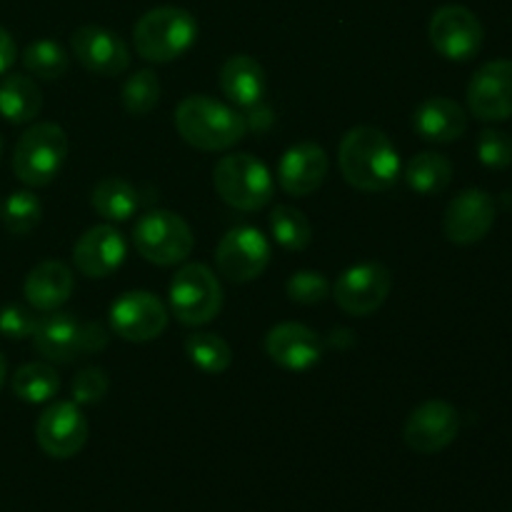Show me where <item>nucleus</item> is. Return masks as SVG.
Listing matches in <instances>:
<instances>
[{
    "label": "nucleus",
    "instance_id": "obj_1",
    "mask_svg": "<svg viewBox=\"0 0 512 512\" xmlns=\"http://www.w3.org/2000/svg\"><path fill=\"white\" fill-rule=\"evenodd\" d=\"M338 165L348 185L363 193H385L400 180V155L388 135L370 125L350 128L340 140Z\"/></svg>",
    "mask_w": 512,
    "mask_h": 512
},
{
    "label": "nucleus",
    "instance_id": "obj_2",
    "mask_svg": "<svg viewBox=\"0 0 512 512\" xmlns=\"http://www.w3.org/2000/svg\"><path fill=\"white\" fill-rule=\"evenodd\" d=\"M175 128L185 143L208 153L235 148L248 133L243 115L210 95H188L180 100L175 108Z\"/></svg>",
    "mask_w": 512,
    "mask_h": 512
},
{
    "label": "nucleus",
    "instance_id": "obj_3",
    "mask_svg": "<svg viewBox=\"0 0 512 512\" xmlns=\"http://www.w3.org/2000/svg\"><path fill=\"white\" fill-rule=\"evenodd\" d=\"M198 40V20L190 10L160 5L140 15L133 28L135 50L148 63H173Z\"/></svg>",
    "mask_w": 512,
    "mask_h": 512
},
{
    "label": "nucleus",
    "instance_id": "obj_4",
    "mask_svg": "<svg viewBox=\"0 0 512 512\" xmlns=\"http://www.w3.org/2000/svg\"><path fill=\"white\" fill-rule=\"evenodd\" d=\"M33 345L48 363L68 365L103 350L108 345V330L93 320H80L73 313L50 310L38 318Z\"/></svg>",
    "mask_w": 512,
    "mask_h": 512
},
{
    "label": "nucleus",
    "instance_id": "obj_5",
    "mask_svg": "<svg viewBox=\"0 0 512 512\" xmlns=\"http://www.w3.org/2000/svg\"><path fill=\"white\" fill-rule=\"evenodd\" d=\"M213 185L230 208L253 213L273 200V175L250 153L223 155L213 168Z\"/></svg>",
    "mask_w": 512,
    "mask_h": 512
},
{
    "label": "nucleus",
    "instance_id": "obj_6",
    "mask_svg": "<svg viewBox=\"0 0 512 512\" xmlns=\"http://www.w3.org/2000/svg\"><path fill=\"white\" fill-rule=\"evenodd\" d=\"M68 158V135L55 123H35L15 143L13 170L20 183L45 188L58 178Z\"/></svg>",
    "mask_w": 512,
    "mask_h": 512
},
{
    "label": "nucleus",
    "instance_id": "obj_7",
    "mask_svg": "<svg viewBox=\"0 0 512 512\" xmlns=\"http://www.w3.org/2000/svg\"><path fill=\"white\" fill-rule=\"evenodd\" d=\"M133 243L140 258L168 268L178 265L193 253L195 235L190 225L170 210H150L140 215L133 228Z\"/></svg>",
    "mask_w": 512,
    "mask_h": 512
},
{
    "label": "nucleus",
    "instance_id": "obj_8",
    "mask_svg": "<svg viewBox=\"0 0 512 512\" xmlns=\"http://www.w3.org/2000/svg\"><path fill=\"white\" fill-rule=\"evenodd\" d=\"M223 308V288L208 265L188 263L170 280V310L188 328L210 323Z\"/></svg>",
    "mask_w": 512,
    "mask_h": 512
},
{
    "label": "nucleus",
    "instance_id": "obj_9",
    "mask_svg": "<svg viewBox=\"0 0 512 512\" xmlns=\"http://www.w3.org/2000/svg\"><path fill=\"white\" fill-rule=\"evenodd\" d=\"M390 288H393V275L383 263H360L343 270L330 293L343 313L368 318L388 300Z\"/></svg>",
    "mask_w": 512,
    "mask_h": 512
},
{
    "label": "nucleus",
    "instance_id": "obj_10",
    "mask_svg": "<svg viewBox=\"0 0 512 512\" xmlns=\"http://www.w3.org/2000/svg\"><path fill=\"white\" fill-rule=\"evenodd\" d=\"M110 330L128 343H148L168 328V308L163 300L145 290L123 293L110 305Z\"/></svg>",
    "mask_w": 512,
    "mask_h": 512
},
{
    "label": "nucleus",
    "instance_id": "obj_11",
    "mask_svg": "<svg viewBox=\"0 0 512 512\" xmlns=\"http://www.w3.org/2000/svg\"><path fill=\"white\" fill-rule=\"evenodd\" d=\"M88 433V418L73 400L48 405L35 423V440L40 450L55 460H68L78 455L88 443Z\"/></svg>",
    "mask_w": 512,
    "mask_h": 512
},
{
    "label": "nucleus",
    "instance_id": "obj_12",
    "mask_svg": "<svg viewBox=\"0 0 512 512\" xmlns=\"http://www.w3.org/2000/svg\"><path fill=\"white\" fill-rule=\"evenodd\" d=\"M433 48L448 60H470L478 55L483 45L485 30L478 15L465 5H443L433 13L428 25Z\"/></svg>",
    "mask_w": 512,
    "mask_h": 512
},
{
    "label": "nucleus",
    "instance_id": "obj_13",
    "mask_svg": "<svg viewBox=\"0 0 512 512\" xmlns=\"http://www.w3.org/2000/svg\"><path fill=\"white\" fill-rule=\"evenodd\" d=\"M215 265L230 283H250L260 278L270 265V243L260 230L233 228L220 238Z\"/></svg>",
    "mask_w": 512,
    "mask_h": 512
},
{
    "label": "nucleus",
    "instance_id": "obj_14",
    "mask_svg": "<svg viewBox=\"0 0 512 512\" xmlns=\"http://www.w3.org/2000/svg\"><path fill=\"white\" fill-rule=\"evenodd\" d=\"M460 433V413L445 400H425L405 420L403 438L410 450L435 455L448 448Z\"/></svg>",
    "mask_w": 512,
    "mask_h": 512
},
{
    "label": "nucleus",
    "instance_id": "obj_15",
    "mask_svg": "<svg viewBox=\"0 0 512 512\" xmlns=\"http://www.w3.org/2000/svg\"><path fill=\"white\" fill-rule=\"evenodd\" d=\"M70 48L75 60L85 70L103 78L123 75L130 65V48L118 33L100 25H83L70 35Z\"/></svg>",
    "mask_w": 512,
    "mask_h": 512
},
{
    "label": "nucleus",
    "instance_id": "obj_16",
    "mask_svg": "<svg viewBox=\"0 0 512 512\" xmlns=\"http://www.w3.org/2000/svg\"><path fill=\"white\" fill-rule=\"evenodd\" d=\"M495 215H498V208H495L493 195L480 188H468L450 200L443 230L455 245L480 243L495 225Z\"/></svg>",
    "mask_w": 512,
    "mask_h": 512
},
{
    "label": "nucleus",
    "instance_id": "obj_17",
    "mask_svg": "<svg viewBox=\"0 0 512 512\" xmlns=\"http://www.w3.org/2000/svg\"><path fill=\"white\" fill-rule=\"evenodd\" d=\"M470 113L480 120L512 118V60H490L468 85Z\"/></svg>",
    "mask_w": 512,
    "mask_h": 512
},
{
    "label": "nucleus",
    "instance_id": "obj_18",
    "mask_svg": "<svg viewBox=\"0 0 512 512\" xmlns=\"http://www.w3.org/2000/svg\"><path fill=\"white\" fill-rule=\"evenodd\" d=\"M128 245L113 225H93L73 245V263L85 278H108L123 265Z\"/></svg>",
    "mask_w": 512,
    "mask_h": 512
},
{
    "label": "nucleus",
    "instance_id": "obj_19",
    "mask_svg": "<svg viewBox=\"0 0 512 512\" xmlns=\"http://www.w3.org/2000/svg\"><path fill=\"white\" fill-rule=\"evenodd\" d=\"M265 353L280 368L303 373L320 363L323 340L303 323H280L265 335Z\"/></svg>",
    "mask_w": 512,
    "mask_h": 512
},
{
    "label": "nucleus",
    "instance_id": "obj_20",
    "mask_svg": "<svg viewBox=\"0 0 512 512\" xmlns=\"http://www.w3.org/2000/svg\"><path fill=\"white\" fill-rule=\"evenodd\" d=\"M328 170V153L318 143H298L280 158L278 183L293 198H305L323 185Z\"/></svg>",
    "mask_w": 512,
    "mask_h": 512
},
{
    "label": "nucleus",
    "instance_id": "obj_21",
    "mask_svg": "<svg viewBox=\"0 0 512 512\" xmlns=\"http://www.w3.org/2000/svg\"><path fill=\"white\" fill-rule=\"evenodd\" d=\"M73 288L75 278L68 265L60 263V260H43L28 273L23 293L30 308L50 313V310H58L60 305L68 303Z\"/></svg>",
    "mask_w": 512,
    "mask_h": 512
},
{
    "label": "nucleus",
    "instance_id": "obj_22",
    "mask_svg": "<svg viewBox=\"0 0 512 512\" xmlns=\"http://www.w3.org/2000/svg\"><path fill=\"white\" fill-rule=\"evenodd\" d=\"M413 125L428 143H453L468 130V115L460 103L435 95L415 108Z\"/></svg>",
    "mask_w": 512,
    "mask_h": 512
},
{
    "label": "nucleus",
    "instance_id": "obj_23",
    "mask_svg": "<svg viewBox=\"0 0 512 512\" xmlns=\"http://www.w3.org/2000/svg\"><path fill=\"white\" fill-rule=\"evenodd\" d=\"M268 80H265L263 65L250 55H233L220 68V90L225 98L243 108H253L263 100Z\"/></svg>",
    "mask_w": 512,
    "mask_h": 512
},
{
    "label": "nucleus",
    "instance_id": "obj_24",
    "mask_svg": "<svg viewBox=\"0 0 512 512\" xmlns=\"http://www.w3.org/2000/svg\"><path fill=\"white\" fill-rule=\"evenodd\" d=\"M40 110H43V93L33 78L13 73L0 80V115L8 123H33Z\"/></svg>",
    "mask_w": 512,
    "mask_h": 512
},
{
    "label": "nucleus",
    "instance_id": "obj_25",
    "mask_svg": "<svg viewBox=\"0 0 512 512\" xmlns=\"http://www.w3.org/2000/svg\"><path fill=\"white\" fill-rule=\"evenodd\" d=\"M90 203H93L95 213L105 220H115V223H123V220L133 218L135 210H138V190L123 178H103L93 188L90 195Z\"/></svg>",
    "mask_w": 512,
    "mask_h": 512
},
{
    "label": "nucleus",
    "instance_id": "obj_26",
    "mask_svg": "<svg viewBox=\"0 0 512 512\" xmlns=\"http://www.w3.org/2000/svg\"><path fill=\"white\" fill-rule=\"evenodd\" d=\"M453 180V163L445 155L425 150L405 165V183L420 195H438Z\"/></svg>",
    "mask_w": 512,
    "mask_h": 512
},
{
    "label": "nucleus",
    "instance_id": "obj_27",
    "mask_svg": "<svg viewBox=\"0 0 512 512\" xmlns=\"http://www.w3.org/2000/svg\"><path fill=\"white\" fill-rule=\"evenodd\" d=\"M60 378L50 365L45 363H25L13 375V393L23 403H48L58 395Z\"/></svg>",
    "mask_w": 512,
    "mask_h": 512
},
{
    "label": "nucleus",
    "instance_id": "obj_28",
    "mask_svg": "<svg viewBox=\"0 0 512 512\" xmlns=\"http://www.w3.org/2000/svg\"><path fill=\"white\" fill-rule=\"evenodd\" d=\"M270 233L275 243L285 250H305L313 240V225L305 218L303 210L290 208V205H275L270 213Z\"/></svg>",
    "mask_w": 512,
    "mask_h": 512
},
{
    "label": "nucleus",
    "instance_id": "obj_29",
    "mask_svg": "<svg viewBox=\"0 0 512 512\" xmlns=\"http://www.w3.org/2000/svg\"><path fill=\"white\" fill-rule=\"evenodd\" d=\"M185 353H188L190 363L198 365L208 375H220L233 365V350L215 333L188 335L185 338Z\"/></svg>",
    "mask_w": 512,
    "mask_h": 512
},
{
    "label": "nucleus",
    "instance_id": "obj_30",
    "mask_svg": "<svg viewBox=\"0 0 512 512\" xmlns=\"http://www.w3.org/2000/svg\"><path fill=\"white\" fill-rule=\"evenodd\" d=\"M23 65L30 75H38L43 80L63 78L70 68V55L55 40H35L25 48Z\"/></svg>",
    "mask_w": 512,
    "mask_h": 512
},
{
    "label": "nucleus",
    "instance_id": "obj_31",
    "mask_svg": "<svg viewBox=\"0 0 512 512\" xmlns=\"http://www.w3.org/2000/svg\"><path fill=\"white\" fill-rule=\"evenodd\" d=\"M43 218V203L30 190H15L3 208V223L10 235H28Z\"/></svg>",
    "mask_w": 512,
    "mask_h": 512
},
{
    "label": "nucleus",
    "instance_id": "obj_32",
    "mask_svg": "<svg viewBox=\"0 0 512 512\" xmlns=\"http://www.w3.org/2000/svg\"><path fill=\"white\" fill-rule=\"evenodd\" d=\"M160 100V80L153 70H138L123 85V105L130 115H148Z\"/></svg>",
    "mask_w": 512,
    "mask_h": 512
},
{
    "label": "nucleus",
    "instance_id": "obj_33",
    "mask_svg": "<svg viewBox=\"0 0 512 512\" xmlns=\"http://www.w3.org/2000/svg\"><path fill=\"white\" fill-rule=\"evenodd\" d=\"M285 290H288V298L293 300V303L318 305L330 298L333 285H330V280L325 278L323 273H318V270H298V273L290 275Z\"/></svg>",
    "mask_w": 512,
    "mask_h": 512
},
{
    "label": "nucleus",
    "instance_id": "obj_34",
    "mask_svg": "<svg viewBox=\"0 0 512 512\" xmlns=\"http://www.w3.org/2000/svg\"><path fill=\"white\" fill-rule=\"evenodd\" d=\"M478 158L488 168H508L512 163V138L503 130H483L478 138Z\"/></svg>",
    "mask_w": 512,
    "mask_h": 512
},
{
    "label": "nucleus",
    "instance_id": "obj_35",
    "mask_svg": "<svg viewBox=\"0 0 512 512\" xmlns=\"http://www.w3.org/2000/svg\"><path fill=\"white\" fill-rule=\"evenodd\" d=\"M35 325H38V315H35L33 308L10 303L0 310V335H3V338H10V340L33 338Z\"/></svg>",
    "mask_w": 512,
    "mask_h": 512
},
{
    "label": "nucleus",
    "instance_id": "obj_36",
    "mask_svg": "<svg viewBox=\"0 0 512 512\" xmlns=\"http://www.w3.org/2000/svg\"><path fill=\"white\" fill-rule=\"evenodd\" d=\"M110 380L103 368H85L73 380V403L95 405L108 395Z\"/></svg>",
    "mask_w": 512,
    "mask_h": 512
},
{
    "label": "nucleus",
    "instance_id": "obj_37",
    "mask_svg": "<svg viewBox=\"0 0 512 512\" xmlns=\"http://www.w3.org/2000/svg\"><path fill=\"white\" fill-rule=\"evenodd\" d=\"M15 58H18V48H15L13 35L5 28H0V75H5L13 68Z\"/></svg>",
    "mask_w": 512,
    "mask_h": 512
},
{
    "label": "nucleus",
    "instance_id": "obj_38",
    "mask_svg": "<svg viewBox=\"0 0 512 512\" xmlns=\"http://www.w3.org/2000/svg\"><path fill=\"white\" fill-rule=\"evenodd\" d=\"M5 375H8V365H5V358L0 355V388L5 385Z\"/></svg>",
    "mask_w": 512,
    "mask_h": 512
},
{
    "label": "nucleus",
    "instance_id": "obj_39",
    "mask_svg": "<svg viewBox=\"0 0 512 512\" xmlns=\"http://www.w3.org/2000/svg\"><path fill=\"white\" fill-rule=\"evenodd\" d=\"M0 155H3V138H0Z\"/></svg>",
    "mask_w": 512,
    "mask_h": 512
}]
</instances>
